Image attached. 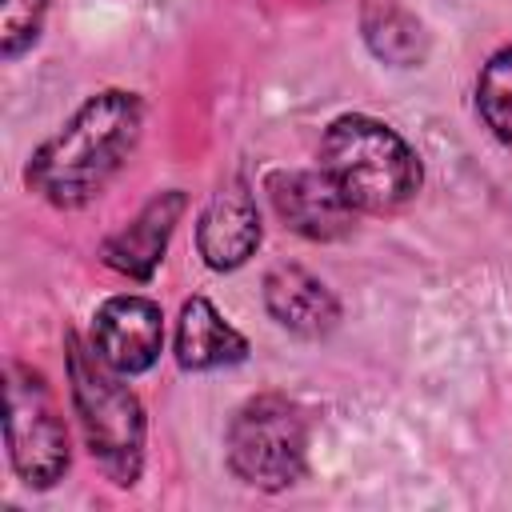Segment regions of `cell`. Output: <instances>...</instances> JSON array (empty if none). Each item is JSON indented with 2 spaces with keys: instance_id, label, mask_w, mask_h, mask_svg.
Here are the masks:
<instances>
[{
  "instance_id": "obj_1",
  "label": "cell",
  "mask_w": 512,
  "mask_h": 512,
  "mask_svg": "<svg viewBox=\"0 0 512 512\" xmlns=\"http://www.w3.org/2000/svg\"><path fill=\"white\" fill-rule=\"evenodd\" d=\"M144 108L136 92H100L76 108V116L36 148L28 184L56 208L88 204L128 160L140 140Z\"/></svg>"
},
{
  "instance_id": "obj_2",
  "label": "cell",
  "mask_w": 512,
  "mask_h": 512,
  "mask_svg": "<svg viewBox=\"0 0 512 512\" xmlns=\"http://www.w3.org/2000/svg\"><path fill=\"white\" fill-rule=\"evenodd\" d=\"M320 168L356 212H396L420 188V160L408 140L372 116H340L320 144Z\"/></svg>"
},
{
  "instance_id": "obj_3",
  "label": "cell",
  "mask_w": 512,
  "mask_h": 512,
  "mask_svg": "<svg viewBox=\"0 0 512 512\" xmlns=\"http://www.w3.org/2000/svg\"><path fill=\"white\" fill-rule=\"evenodd\" d=\"M68 376L92 456L116 484H136L144 464V412L132 388L120 380L124 372H116L100 352H88L76 336H68Z\"/></svg>"
},
{
  "instance_id": "obj_4",
  "label": "cell",
  "mask_w": 512,
  "mask_h": 512,
  "mask_svg": "<svg viewBox=\"0 0 512 512\" xmlns=\"http://www.w3.org/2000/svg\"><path fill=\"white\" fill-rule=\"evenodd\" d=\"M308 460V428L288 396H252L236 408L228 424V464L232 472L264 492H280L300 480Z\"/></svg>"
},
{
  "instance_id": "obj_5",
  "label": "cell",
  "mask_w": 512,
  "mask_h": 512,
  "mask_svg": "<svg viewBox=\"0 0 512 512\" xmlns=\"http://www.w3.org/2000/svg\"><path fill=\"white\" fill-rule=\"evenodd\" d=\"M8 452L16 472L32 488H52L68 468V432L60 424V412L44 388V380L28 368L8 372Z\"/></svg>"
},
{
  "instance_id": "obj_6",
  "label": "cell",
  "mask_w": 512,
  "mask_h": 512,
  "mask_svg": "<svg viewBox=\"0 0 512 512\" xmlns=\"http://www.w3.org/2000/svg\"><path fill=\"white\" fill-rule=\"evenodd\" d=\"M164 344V316L144 296H112L92 316V348L124 376L156 364Z\"/></svg>"
},
{
  "instance_id": "obj_7",
  "label": "cell",
  "mask_w": 512,
  "mask_h": 512,
  "mask_svg": "<svg viewBox=\"0 0 512 512\" xmlns=\"http://www.w3.org/2000/svg\"><path fill=\"white\" fill-rule=\"evenodd\" d=\"M268 196L276 216L308 236V240H340L352 232L356 208L344 200V192L332 184V176L320 172H276L268 176Z\"/></svg>"
},
{
  "instance_id": "obj_8",
  "label": "cell",
  "mask_w": 512,
  "mask_h": 512,
  "mask_svg": "<svg viewBox=\"0 0 512 512\" xmlns=\"http://www.w3.org/2000/svg\"><path fill=\"white\" fill-rule=\"evenodd\" d=\"M196 244L208 268H240L260 244V212L244 184H224L196 224Z\"/></svg>"
},
{
  "instance_id": "obj_9",
  "label": "cell",
  "mask_w": 512,
  "mask_h": 512,
  "mask_svg": "<svg viewBox=\"0 0 512 512\" xmlns=\"http://www.w3.org/2000/svg\"><path fill=\"white\" fill-rule=\"evenodd\" d=\"M264 304L272 320L296 336H328L340 320L336 296L296 264H280L264 276Z\"/></svg>"
},
{
  "instance_id": "obj_10",
  "label": "cell",
  "mask_w": 512,
  "mask_h": 512,
  "mask_svg": "<svg viewBox=\"0 0 512 512\" xmlns=\"http://www.w3.org/2000/svg\"><path fill=\"white\" fill-rule=\"evenodd\" d=\"M180 212H184V196L180 192H164V196L148 200L140 208V216L104 244V264L116 268V272H124V276L148 280L152 268L160 264V252H164V244H168Z\"/></svg>"
},
{
  "instance_id": "obj_11",
  "label": "cell",
  "mask_w": 512,
  "mask_h": 512,
  "mask_svg": "<svg viewBox=\"0 0 512 512\" xmlns=\"http://www.w3.org/2000/svg\"><path fill=\"white\" fill-rule=\"evenodd\" d=\"M244 356H248V340L204 296L184 300L180 320H176V360L184 368L208 372V368L240 364Z\"/></svg>"
},
{
  "instance_id": "obj_12",
  "label": "cell",
  "mask_w": 512,
  "mask_h": 512,
  "mask_svg": "<svg viewBox=\"0 0 512 512\" xmlns=\"http://www.w3.org/2000/svg\"><path fill=\"white\" fill-rule=\"evenodd\" d=\"M364 36L380 60L392 64H416L424 56V28L420 20L400 8L396 0H376L364 12Z\"/></svg>"
},
{
  "instance_id": "obj_13",
  "label": "cell",
  "mask_w": 512,
  "mask_h": 512,
  "mask_svg": "<svg viewBox=\"0 0 512 512\" xmlns=\"http://www.w3.org/2000/svg\"><path fill=\"white\" fill-rule=\"evenodd\" d=\"M476 108L496 140L512 148V48L496 52L476 80Z\"/></svg>"
},
{
  "instance_id": "obj_14",
  "label": "cell",
  "mask_w": 512,
  "mask_h": 512,
  "mask_svg": "<svg viewBox=\"0 0 512 512\" xmlns=\"http://www.w3.org/2000/svg\"><path fill=\"white\" fill-rule=\"evenodd\" d=\"M44 20V0H4V16H0V40H4V56H20Z\"/></svg>"
}]
</instances>
